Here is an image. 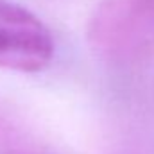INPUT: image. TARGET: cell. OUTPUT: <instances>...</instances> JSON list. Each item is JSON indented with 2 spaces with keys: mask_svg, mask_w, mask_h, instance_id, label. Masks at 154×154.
I'll return each mask as SVG.
<instances>
[{
  "mask_svg": "<svg viewBox=\"0 0 154 154\" xmlns=\"http://www.w3.org/2000/svg\"><path fill=\"white\" fill-rule=\"evenodd\" d=\"M54 52V38L34 13L0 0V70L36 74L52 63Z\"/></svg>",
  "mask_w": 154,
  "mask_h": 154,
  "instance_id": "obj_1",
  "label": "cell"
},
{
  "mask_svg": "<svg viewBox=\"0 0 154 154\" xmlns=\"http://www.w3.org/2000/svg\"><path fill=\"white\" fill-rule=\"evenodd\" d=\"M91 43L109 56H133L154 39V0H102L90 22Z\"/></svg>",
  "mask_w": 154,
  "mask_h": 154,
  "instance_id": "obj_2",
  "label": "cell"
},
{
  "mask_svg": "<svg viewBox=\"0 0 154 154\" xmlns=\"http://www.w3.org/2000/svg\"><path fill=\"white\" fill-rule=\"evenodd\" d=\"M5 131H7V122H5V118L0 115V136L2 134H5Z\"/></svg>",
  "mask_w": 154,
  "mask_h": 154,
  "instance_id": "obj_3",
  "label": "cell"
}]
</instances>
